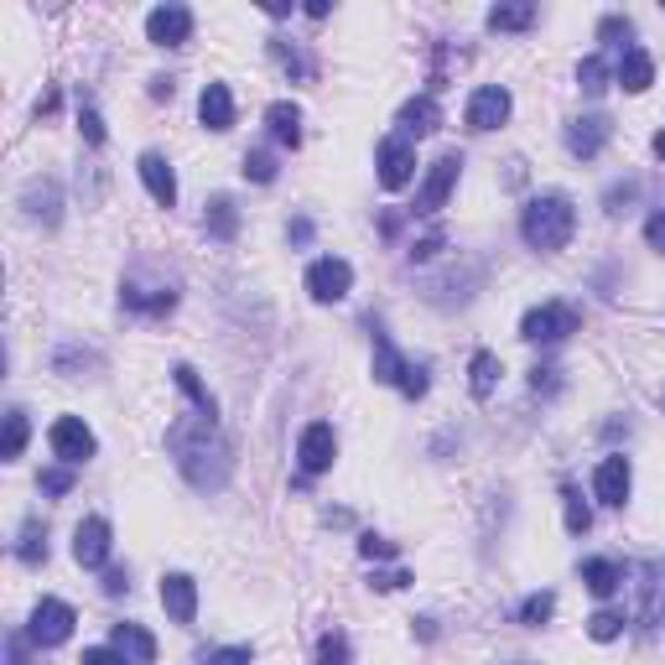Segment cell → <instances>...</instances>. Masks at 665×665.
<instances>
[{"instance_id":"38","label":"cell","mask_w":665,"mask_h":665,"mask_svg":"<svg viewBox=\"0 0 665 665\" xmlns=\"http://www.w3.org/2000/svg\"><path fill=\"white\" fill-rule=\"evenodd\" d=\"M250 183H276V156L271 151H244V166H239Z\"/></svg>"},{"instance_id":"53","label":"cell","mask_w":665,"mask_h":665,"mask_svg":"<svg viewBox=\"0 0 665 665\" xmlns=\"http://www.w3.org/2000/svg\"><path fill=\"white\" fill-rule=\"evenodd\" d=\"M661 405H665V390H661Z\"/></svg>"},{"instance_id":"23","label":"cell","mask_w":665,"mask_h":665,"mask_svg":"<svg viewBox=\"0 0 665 665\" xmlns=\"http://www.w3.org/2000/svg\"><path fill=\"white\" fill-rule=\"evenodd\" d=\"M582 582H588V593L614 598L618 588H624V567H618L614 556H588V562H582Z\"/></svg>"},{"instance_id":"1","label":"cell","mask_w":665,"mask_h":665,"mask_svg":"<svg viewBox=\"0 0 665 665\" xmlns=\"http://www.w3.org/2000/svg\"><path fill=\"white\" fill-rule=\"evenodd\" d=\"M166 452H172V463L183 468V478H188L198 494H218L229 484V474H235V452H229L214 416L172 422L166 427Z\"/></svg>"},{"instance_id":"50","label":"cell","mask_w":665,"mask_h":665,"mask_svg":"<svg viewBox=\"0 0 665 665\" xmlns=\"http://www.w3.org/2000/svg\"><path fill=\"white\" fill-rule=\"evenodd\" d=\"M291 239H297V244H308V239H312V224H308V218H297V224H291Z\"/></svg>"},{"instance_id":"19","label":"cell","mask_w":665,"mask_h":665,"mask_svg":"<svg viewBox=\"0 0 665 665\" xmlns=\"http://www.w3.org/2000/svg\"><path fill=\"white\" fill-rule=\"evenodd\" d=\"M198 120L209 125V130H235V95H229V84H209L203 95H198Z\"/></svg>"},{"instance_id":"48","label":"cell","mask_w":665,"mask_h":665,"mask_svg":"<svg viewBox=\"0 0 665 665\" xmlns=\"http://www.w3.org/2000/svg\"><path fill=\"white\" fill-rule=\"evenodd\" d=\"M104 593H130V577H125V567L104 572Z\"/></svg>"},{"instance_id":"37","label":"cell","mask_w":665,"mask_h":665,"mask_svg":"<svg viewBox=\"0 0 665 665\" xmlns=\"http://www.w3.org/2000/svg\"><path fill=\"white\" fill-rule=\"evenodd\" d=\"M629 37H635V22H629V16H603V22H598V42H608V48L624 52Z\"/></svg>"},{"instance_id":"45","label":"cell","mask_w":665,"mask_h":665,"mask_svg":"<svg viewBox=\"0 0 665 665\" xmlns=\"http://www.w3.org/2000/svg\"><path fill=\"white\" fill-rule=\"evenodd\" d=\"M644 239H650V250H661V255H665V209L644 218Z\"/></svg>"},{"instance_id":"42","label":"cell","mask_w":665,"mask_h":665,"mask_svg":"<svg viewBox=\"0 0 665 665\" xmlns=\"http://www.w3.org/2000/svg\"><path fill=\"white\" fill-rule=\"evenodd\" d=\"M78 665H130V661L120 655L115 644H95V650H84V661Z\"/></svg>"},{"instance_id":"29","label":"cell","mask_w":665,"mask_h":665,"mask_svg":"<svg viewBox=\"0 0 665 665\" xmlns=\"http://www.w3.org/2000/svg\"><path fill=\"white\" fill-rule=\"evenodd\" d=\"M536 5H489V32H525V26H536Z\"/></svg>"},{"instance_id":"28","label":"cell","mask_w":665,"mask_h":665,"mask_svg":"<svg viewBox=\"0 0 665 665\" xmlns=\"http://www.w3.org/2000/svg\"><path fill=\"white\" fill-rule=\"evenodd\" d=\"M203 224H209V235H214V239H224V244H229V239L239 235L235 198H224V192H218V198H209V214H203Z\"/></svg>"},{"instance_id":"35","label":"cell","mask_w":665,"mask_h":665,"mask_svg":"<svg viewBox=\"0 0 665 665\" xmlns=\"http://www.w3.org/2000/svg\"><path fill=\"white\" fill-rule=\"evenodd\" d=\"M588 635H593L598 644H608L624 635V614H614V608H598L593 618H588Z\"/></svg>"},{"instance_id":"5","label":"cell","mask_w":665,"mask_h":665,"mask_svg":"<svg viewBox=\"0 0 665 665\" xmlns=\"http://www.w3.org/2000/svg\"><path fill=\"white\" fill-rule=\"evenodd\" d=\"M73 624H78L73 603H63V598H42V603L32 608V624H26V635H32V644L52 650V644H63L73 635Z\"/></svg>"},{"instance_id":"3","label":"cell","mask_w":665,"mask_h":665,"mask_svg":"<svg viewBox=\"0 0 665 665\" xmlns=\"http://www.w3.org/2000/svg\"><path fill=\"white\" fill-rule=\"evenodd\" d=\"M582 328V317L572 302H541V308H530L520 317V338L525 343H562L572 332Z\"/></svg>"},{"instance_id":"44","label":"cell","mask_w":665,"mask_h":665,"mask_svg":"<svg viewBox=\"0 0 665 665\" xmlns=\"http://www.w3.org/2000/svg\"><path fill=\"white\" fill-rule=\"evenodd\" d=\"M73 489V468H48L42 474V494H68Z\"/></svg>"},{"instance_id":"16","label":"cell","mask_w":665,"mask_h":665,"mask_svg":"<svg viewBox=\"0 0 665 665\" xmlns=\"http://www.w3.org/2000/svg\"><path fill=\"white\" fill-rule=\"evenodd\" d=\"M141 183L146 192H151V203L156 209H177V172H172V162H166L162 151H141Z\"/></svg>"},{"instance_id":"2","label":"cell","mask_w":665,"mask_h":665,"mask_svg":"<svg viewBox=\"0 0 665 665\" xmlns=\"http://www.w3.org/2000/svg\"><path fill=\"white\" fill-rule=\"evenodd\" d=\"M577 235V203H572L567 192H536L530 203H525L520 214V239L530 250H567V239Z\"/></svg>"},{"instance_id":"30","label":"cell","mask_w":665,"mask_h":665,"mask_svg":"<svg viewBox=\"0 0 665 665\" xmlns=\"http://www.w3.org/2000/svg\"><path fill=\"white\" fill-rule=\"evenodd\" d=\"M16 556H22L26 567H42V562H48V525L26 520L22 525V541H16Z\"/></svg>"},{"instance_id":"32","label":"cell","mask_w":665,"mask_h":665,"mask_svg":"<svg viewBox=\"0 0 665 665\" xmlns=\"http://www.w3.org/2000/svg\"><path fill=\"white\" fill-rule=\"evenodd\" d=\"M577 89H582V95H603V89H608V63H603V58H582V63H577Z\"/></svg>"},{"instance_id":"18","label":"cell","mask_w":665,"mask_h":665,"mask_svg":"<svg viewBox=\"0 0 665 665\" xmlns=\"http://www.w3.org/2000/svg\"><path fill=\"white\" fill-rule=\"evenodd\" d=\"M396 125H401L396 136H405V141L416 136V141H422V136H431V130L442 125V110H437V99H431V95H416V99H405V104H401Z\"/></svg>"},{"instance_id":"26","label":"cell","mask_w":665,"mask_h":665,"mask_svg":"<svg viewBox=\"0 0 665 665\" xmlns=\"http://www.w3.org/2000/svg\"><path fill=\"white\" fill-rule=\"evenodd\" d=\"M265 125H271V136L281 146H302V110H297L291 99H276V104L265 110Z\"/></svg>"},{"instance_id":"12","label":"cell","mask_w":665,"mask_h":665,"mask_svg":"<svg viewBox=\"0 0 665 665\" xmlns=\"http://www.w3.org/2000/svg\"><path fill=\"white\" fill-rule=\"evenodd\" d=\"M614 141V120L608 115H582L567 125V151L577 156V162H593V156H603V146Z\"/></svg>"},{"instance_id":"34","label":"cell","mask_w":665,"mask_h":665,"mask_svg":"<svg viewBox=\"0 0 665 665\" xmlns=\"http://www.w3.org/2000/svg\"><path fill=\"white\" fill-rule=\"evenodd\" d=\"M551 614H556V593H530L520 603V624H530V629H541Z\"/></svg>"},{"instance_id":"27","label":"cell","mask_w":665,"mask_h":665,"mask_svg":"<svg viewBox=\"0 0 665 665\" xmlns=\"http://www.w3.org/2000/svg\"><path fill=\"white\" fill-rule=\"evenodd\" d=\"M172 380H177V390L198 405V416H214V422H218V401L209 396V385L198 380V369H192V364H177V369H172Z\"/></svg>"},{"instance_id":"43","label":"cell","mask_w":665,"mask_h":665,"mask_svg":"<svg viewBox=\"0 0 665 665\" xmlns=\"http://www.w3.org/2000/svg\"><path fill=\"white\" fill-rule=\"evenodd\" d=\"M442 244H448V235H442V229H431L427 239H416V244H411V261H431Z\"/></svg>"},{"instance_id":"9","label":"cell","mask_w":665,"mask_h":665,"mask_svg":"<svg viewBox=\"0 0 665 665\" xmlns=\"http://www.w3.org/2000/svg\"><path fill=\"white\" fill-rule=\"evenodd\" d=\"M48 442H52V452H58L68 468L89 463V457H95V448H99L84 416H58V422H52V431H48Z\"/></svg>"},{"instance_id":"17","label":"cell","mask_w":665,"mask_h":665,"mask_svg":"<svg viewBox=\"0 0 665 665\" xmlns=\"http://www.w3.org/2000/svg\"><path fill=\"white\" fill-rule=\"evenodd\" d=\"M162 608L172 624H192L198 618V582L188 572H166L162 577Z\"/></svg>"},{"instance_id":"24","label":"cell","mask_w":665,"mask_h":665,"mask_svg":"<svg viewBox=\"0 0 665 665\" xmlns=\"http://www.w3.org/2000/svg\"><path fill=\"white\" fill-rule=\"evenodd\" d=\"M405 375H411V359H401V349H396L385 332H375V380H380V385H396V390H401Z\"/></svg>"},{"instance_id":"20","label":"cell","mask_w":665,"mask_h":665,"mask_svg":"<svg viewBox=\"0 0 665 665\" xmlns=\"http://www.w3.org/2000/svg\"><path fill=\"white\" fill-rule=\"evenodd\" d=\"M110 644H115L130 665H151V661H156V640L146 635L141 624H115V629H110Z\"/></svg>"},{"instance_id":"36","label":"cell","mask_w":665,"mask_h":665,"mask_svg":"<svg viewBox=\"0 0 665 665\" xmlns=\"http://www.w3.org/2000/svg\"><path fill=\"white\" fill-rule=\"evenodd\" d=\"M312 665H349V635H338V629L323 635V640H317V661Z\"/></svg>"},{"instance_id":"22","label":"cell","mask_w":665,"mask_h":665,"mask_svg":"<svg viewBox=\"0 0 665 665\" xmlns=\"http://www.w3.org/2000/svg\"><path fill=\"white\" fill-rule=\"evenodd\" d=\"M499 375H504V364H499V354H489V349H478V354L468 359V390H474V401H494Z\"/></svg>"},{"instance_id":"47","label":"cell","mask_w":665,"mask_h":665,"mask_svg":"<svg viewBox=\"0 0 665 665\" xmlns=\"http://www.w3.org/2000/svg\"><path fill=\"white\" fill-rule=\"evenodd\" d=\"M411 582V572H385V577H375L369 588H380V593H396V588H405Z\"/></svg>"},{"instance_id":"31","label":"cell","mask_w":665,"mask_h":665,"mask_svg":"<svg viewBox=\"0 0 665 665\" xmlns=\"http://www.w3.org/2000/svg\"><path fill=\"white\" fill-rule=\"evenodd\" d=\"M26 437H32V422H26L22 405H11V411H5V448H0V457L16 463V457L26 452Z\"/></svg>"},{"instance_id":"21","label":"cell","mask_w":665,"mask_h":665,"mask_svg":"<svg viewBox=\"0 0 665 665\" xmlns=\"http://www.w3.org/2000/svg\"><path fill=\"white\" fill-rule=\"evenodd\" d=\"M618 84L629 89V95H644L650 84H655V58L644 48H624V58H618V73H614Z\"/></svg>"},{"instance_id":"8","label":"cell","mask_w":665,"mask_h":665,"mask_svg":"<svg viewBox=\"0 0 665 665\" xmlns=\"http://www.w3.org/2000/svg\"><path fill=\"white\" fill-rule=\"evenodd\" d=\"M110 547H115V530H110V520H104V515L78 520V530H73V562H78V567L99 572L104 562H110Z\"/></svg>"},{"instance_id":"33","label":"cell","mask_w":665,"mask_h":665,"mask_svg":"<svg viewBox=\"0 0 665 665\" xmlns=\"http://www.w3.org/2000/svg\"><path fill=\"white\" fill-rule=\"evenodd\" d=\"M562 510H567V530L572 536H582V530H588V525H593V510H588V504H582V494H577V489H562Z\"/></svg>"},{"instance_id":"14","label":"cell","mask_w":665,"mask_h":665,"mask_svg":"<svg viewBox=\"0 0 665 665\" xmlns=\"http://www.w3.org/2000/svg\"><path fill=\"white\" fill-rule=\"evenodd\" d=\"M332 457H338V437H332L328 422L302 427V442H297V463H302V474H328Z\"/></svg>"},{"instance_id":"11","label":"cell","mask_w":665,"mask_h":665,"mask_svg":"<svg viewBox=\"0 0 665 665\" xmlns=\"http://www.w3.org/2000/svg\"><path fill=\"white\" fill-rule=\"evenodd\" d=\"M510 110H515L510 89H504V84H484V89H474V95H468L463 120H468V130H499V125L510 120Z\"/></svg>"},{"instance_id":"6","label":"cell","mask_w":665,"mask_h":665,"mask_svg":"<svg viewBox=\"0 0 665 665\" xmlns=\"http://www.w3.org/2000/svg\"><path fill=\"white\" fill-rule=\"evenodd\" d=\"M457 172H463V156L457 151H448V156H437V162L427 166V183H422V192H416V203H411V214L431 218L442 203H448V192L457 188Z\"/></svg>"},{"instance_id":"4","label":"cell","mask_w":665,"mask_h":665,"mask_svg":"<svg viewBox=\"0 0 665 665\" xmlns=\"http://www.w3.org/2000/svg\"><path fill=\"white\" fill-rule=\"evenodd\" d=\"M354 291V265L338 261V255H323V261L308 265V297L312 302H323V308H332V302H343Z\"/></svg>"},{"instance_id":"41","label":"cell","mask_w":665,"mask_h":665,"mask_svg":"<svg viewBox=\"0 0 665 665\" xmlns=\"http://www.w3.org/2000/svg\"><path fill=\"white\" fill-rule=\"evenodd\" d=\"M78 130H84V141L89 146H104V120H99L95 104H84V110H78Z\"/></svg>"},{"instance_id":"49","label":"cell","mask_w":665,"mask_h":665,"mask_svg":"<svg viewBox=\"0 0 665 665\" xmlns=\"http://www.w3.org/2000/svg\"><path fill=\"white\" fill-rule=\"evenodd\" d=\"M5 665H26V644H22V635H11V640H5Z\"/></svg>"},{"instance_id":"51","label":"cell","mask_w":665,"mask_h":665,"mask_svg":"<svg viewBox=\"0 0 665 665\" xmlns=\"http://www.w3.org/2000/svg\"><path fill=\"white\" fill-rule=\"evenodd\" d=\"M151 95H156V99H172V78H151Z\"/></svg>"},{"instance_id":"39","label":"cell","mask_w":665,"mask_h":665,"mask_svg":"<svg viewBox=\"0 0 665 665\" xmlns=\"http://www.w3.org/2000/svg\"><path fill=\"white\" fill-rule=\"evenodd\" d=\"M250 661H255L250 644H224V650H209V655H203V665H250Z\"/></svg>"},{"instance_id":"46","label":"cell","mask_w":665,"mask_h":665,"mask_svg":"<svg viewBox=\"0 0 665 665\" xmlns=\"http://www.w3.org/2000/svg\"><path fill=\"white\" fill-rule=\"evenodd\" d=\"M603 203H608V214H624V203H635V183H614Z\"/></svg>"},{"instance_id":"15","label":"cell","mask_w":665,"mask_h":665,"mask_svg":"<svg viewBox=\"0 0 665 665\" xmlns=\"http://www.w3.org/2000/svg\"><path fill=\"white\" fill-rule=\"evenodd\" d=\"M629 484H635V468H629V457H624V452H608V457L598 463V474H593V494L603 499V504L624 510V499H629Z\"/></svg>"},{"instance_id":"7","label":"cell","mask_w":665,"mask_h":665,"mask_svg":"<svg viewBox=\"0 0 665 665\" xmlns=\"http://www.w3.org/2000/svg\"><path fill=\"white\" fill-rule=\"evenodd\" d=\"M640 629H661L665 624V556H644L640 562V603H635Z\"/></svg>"},{"instance_id":"13","label":"cell","mask_w":665,"mask_h":665,"mask_svg":"<svg viewBox=\"0 0 665 665\" xmlns=\"http://www.w3.org/2000/svg\"><path fill=\"white\" fill-rule=\"evenodd\" d=\"M188 37H192L188 5H156V11L146 16V42H156V48H183Z\"/></svg>"},{"instance_id":"10","label":"cell","mask_w":665,"mask_h":665,"mask_svg":"<svg viewBox=\"0 0 665 665\" xmlns=\"http://www.w3.org/2000/svg\"><path fill=\"white\" fill-rule=\"evenodd\" d=\"M375 166H380V188L401 192L411 177H416V146L405 141V136H385L375 146Z\"/></svg>"},{"instance_id":"40","label":"cell","mask_w":665,"mask_h":665,"mask_svg":"<svg viewBox=\"0 0 665 665\" xmlns=\"http://www.w3.org/2000/svg\"><path fill=\"white\" fill-rule=\"evenodd\" d=\"M396 541H385V536H359V556H364V562H390V556H396Z\"/></svg>"},{"instance_id":"52","label":"cell","mask_w":665,"mask_h":665,"mask_svg":"<svg viewBox=\"0 0 665 665\" xmlns=\"http://www.w3.org/2000/svg\"><path fill=\"white\" fill-rule=\"evenodd\" d=\"M655 156H661V162H665V130H661V136H655Z\"/></svg>"},{"instance_id":"25","label":"cell","mask_w":665,"mask_h":665,"mask_svg":"<svg viewBox=\"0 0 665 665\" xmlns=\"http://www.w3.org/2000/svg\"><path fill=\"white\" fill-rule=\"evenodd\" d=\"M22 203H26V218H37V224H58V209H63V198H58V183H26L22 192Z\"/></svg>"}]
</instances>
